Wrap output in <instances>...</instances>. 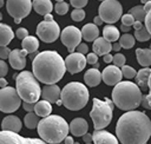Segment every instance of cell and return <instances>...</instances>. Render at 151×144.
<instances>
[{"label":"cell","instance_id":"obj_1","mask_svg":"<svg viewBox=\"0 0 151 144\" xmlns=\"http://www.w3.org/2000/svg\"><path fill=\"white\" fill-rule=\"evenodd\" d=\"M116 133L122 144H146L151 136V120L142 111H127L119 117Z\"/></svg>","mask_w":151,"mask_h":144},{"label":"cell","instance_id":"obj_2","mask_svg":"<svg viewBox=\"0 0 151 144\" xmlns=\"http://www.w3.org/2000/svg\"><path fill=\"white\" fill-rule=\"evenodd\" d=\"M32 68L39 81L46 85H54L64 77L66 64L55 51H42L33 58Z\"/></svg>","mask_w":151,"mask_h":144},{"label":"cell","instance_id":"obj_3","mask_svg":"<svg viewBox=\"0 0 151 144\" xmlns=\"http://www.w3.org/2000/svg\"><path fill=\"white\" fill-rule=\"evenodd\" d=\"M68 132L70 125L63 117L58 114H51L46 118H42L38 125L40 139L50 144H59L64 142Z\"/></svg>","mask_w":151,"mask_h":144},{"label":"cell","instance_id":"obj_4","mask_svg":"<svg viewBox=\"0 0 151 144\" xmlns=\"http://www.w3.org/2000/svg\"><path fill=\"white\" fill-rule=\"evenodd\" d=\"M142 91L132 81H120L113 87L112 102L124 111H133L142 104Z\"/></svg>","mask_w":151,"mask_h":144},{"label":"cell","instance_id":"obj_5","mask_svg":"<svg viewBox=\"0 0 151 144\" xmlns=\"http://www.w3.org/2000/svg\"><path fill=\"white\" fill-rule=\"evenodd\" d=\"M60 99L66 109L71 111H78L86 106L88 102V90L79 81H71L61 90Z\"/></svg>","mask_w":151,"mask_h":144},{"label":"cell","instance_id":"obj_6","mask_svg":"<svg viewBox=\"0 0 151 144\" xmlns=\"http://www.w3.org/2000/svg\"><path fill=\"white\" fill-rule=\"evenodd\" d=\"M15 89L20 98L26 103H38L41 96V89L39 86L38 79L29 71H22L19 74H14Z\"/></svg>","mask_w":151,"mask_h":144},{"label":"cell","instance_id":"obj_7","mask_svg":"<svg viewBox=\"0 0 151 144\" xmlns=\"http://www.w3.org/2000/svg\"><path fill=\"white\" fill-rule=\"evenodd\" d=\"M113 104L114 103L109 98H105L104 100L98 98L93 99L90 117L93 122L94 130H103L111 123L113 116Z\"/></svg>","mask_w":151,"mask_h":144},{"label":"cell","instance_id":"obj_8","mask_svg":"<svg viewBox=\"0 0 151 144\" xmlns=\"http://www.w3.org/2000/svg\"><path fill=\"white\" fill-rule=\"evenodd\" d=\"M21 98L18 94L17 89L7 86L0 90V110L5 113H12L21 105Z\"/></svg>","mask_w":151,"mask_h":144},{"label":"cell","instance_id":"obj_9","mask_svg":"<svg viewBox=\"0 0 151 144\" xmlns=\"http://www.w3.org/2000/svg\"><path fill=\"white\" fill-rule=\"evenodd\" d=\"M99 17L103 19V21L110 24L117 22L119 19H122L123 7L119 1L116 0H105L99 5Z\"/></svg>","mask_w":151,"mask_h":144},{"label":"cell","instance_id":"obj_10","mask_svg":"<svg viewBox=\"0 0 151 144\" xmlns=\"http://www.w3.org/2000/svg\"><path fill=\"white\" fill-rule=\"evenodd\" d=\"M33 8V4L29 0H7L6 9L7 13L14 18V22L19 24L22 18L27 17Z\"/></svg>","mask_w":151,"mask_h":144},{"label":"cell","instance_id":"obj_11","mask_svg":"<svg viewBox=\"0 0 151 144\" xmlns=\"http://www.w3.org/2000/svg\"><path fill=\"white\" fill-rule=\"evenodd\" d=\"M37 34L44 42H53L58 39L60 33V27L57 21H41L37 26Z\"/></svg>","mask_w":151,"mask_h":144},{"label":"cell","instance_id":"obj_12","mask_svg":"<svg viewBox=\"0 0 151 144\" xmlns=\"http://www.w3.org/2000/svg\"><path fill=\"white\" fill-rule=\"evenodd\" d=\"M83 35H81V31L76 27V26H67L63 30L61 34H60V39L61 42L67 47L70 53H74V50L81 44Z\"/></svg>","mask_w":151,"mask_h":144},{"label":"cell","instance_id":"obj_13","mask_svg":"<svg viewBox=\"0 0 151 144\" xmlns=\"http://www.w3.org/2000/svg\"><path fill=\"white\" fill-rule=\"evenodd\" d=\"M0 144H47V143L39 138L22 137L17 132L1 131L0 132Z\"/></svg>","mask_w":151,"mask_h":144},{"label":"cell","instance_id":"obj_14","mask_svg":"<svg viewBox=\"0 0 151 144\" xmlns=\"http://www.w3.org/2000/svg\"><path fill=\"white\" fill-rule=\"evenodd\" d=\"M65 64H66V70L71 74H74V73H78L84 70L85 65L87 64V60L84 54L74 52V53H70L66 57Z\"/></svg>","mask_w":151,"mask_h":144},{"label":"cell","instance_id":"obj_15","mask_svg":"<svg viewBox=\"0 0 151 144\" xmlns=\"http://www.w3.org/2000/svg\"><path fill=\"white\" fill-rule=\"evenodd\" d=\"M101 77L103 80L106 85H117L122 81V77H123V72L122 68H119L116 65H109L106 66L103 72H101Z\"/></svg>","mask_w":151,"mask_h":144},{"label":"cell","instance_id":"obj_16","mask_svg":"<svg viewBox=\"0 0 151 144\" xmlns=\"http://www.w3.org/2000/svg\"><path fill=\"white\" fill-rule=\"evenodd\" d=\"M28 53L25 50H13L9 54V65L14 68V70H22L26 66V55Z\"/></svg>","mask_w":151,"mask_h":144},{"label":"cell","instance_id":"obj_17","mask_svg":"<svg viewBox=\"0 0 151 144\" xmlns=\"http://www.w3.org/2000/svg\"><path fill=\"white\" fill-rule=\"evenodd\" d=\"M92 136L94 144H119L118 138L105 130H94Z\"/></svg>","mask_w":151,"mask_h":144},{"label":"cell","instance_id":"obj_18","mask_svg":"<svg viewBox=\"0 0 151 144\" xmlns=\"http://www.w3.org/2000/svg\"><path fill=\"white\" fill-rule=\"evenodd\" d=\"M42 100H47L50 103H57L61 98V91L58 85H46L41 91Z\"/></svg>","mask_w":151,"mask_h":144},{"label":"cell","instance_id":"obj_19","mask_svg":"<svg viewBox=\"0 0 151 144\" xmlns=\"http://www.w3.org/2000/svg\"><path fill=\"white\" fill-rule=\"evenodd\" d=\"M88 131V124L84 118H74L70 123V132L76 137H83Z\"/></svg>","mask_w":151,"mask_h":144},{"label":"cell","instance_id":"obj_20","mask_svg":"<svg viewBox=\"0 0 151 144\" xmlns=\"http://www.w3.org/2000/svg\"><path fill=\"white\" fill-rule=\"evenodd\" d=\"M21 120L19 117L17 116H13V114H9L7 117H5L2 119V123H1V129L2 131H12V132H19L21 130Z\"/></svg>","mask_w":151,"mask_h":144},{"label":"cell","instance_id":"obj_21","mask_svg":"<svg viewBox=\"0 0 151 144\" xmlns=\"http://www.w3.org/2000/svg\"><path fill=\"white\" fill-rule=\"evenodd\" d=\"M103 77H101V72L98 70V68H90L85 72L84 74V80H85V84L91 86V87H94L97 85L100 84Z\"/></svg>","mask_w":151,"mask_h":144},{"label":"cell","instance_id":"obj_22","mask_svg":"<svg viewBox=\"0 0 151 144\" xmlns=\"http://www.w3.org/2000/svg\"><path fill=\"white\" fill-rule=\"evenodd\" d=\"M93 52L98 55H105V54H109L110 51L112 50V44L110 41H107L106 39L104 38H98L94 42H93Z\"/></svg>","mask_w":151,"mask_h":144},{"label":"cell","instance_id":"obj_23","mask_svg":"<svg viewBox=\"0 0 151 144\" xmlns=\"http://www.w3.org/2000/svg\"><path fill=\"white\" fill-rule=\"evenodd\" d=\"M81 35L86 41H96L99 38V30L98 26L94 24H86L81 28Z\"/></svg>","mask_w":151,"mask_h":144},{"label":"cell","instance_id":"obj_24","mask_svg":"<svg viewBox=\"0 0 151 144\" xmlns=\"http://www.w3.org/2000/svg\"><path fill=\"white\" fill-rule=\"evenodd\" d=\"M150 74H151V68H150V67L140 68V70L137 72V76H136V84L139 86V89L146 90V89L149 87Z\"/></svg>","mask_w":151,"mask_h":144},{"label":"cell","instance_id":"obj_25","mask_svg":"<svg viewBox=\"0 0 151 144\" xmlns=\"http://www.w3.org/2000/svg\"><path fill=\"white\" fill-rule=\"evenodd\" d=\"M32 4H33V9L38 14L44 17L51 14V11L53 9V5L50 0H34Z\"/></svg>","mask_w":151,"mask_h":144},{"label":"cell","instance_id":"obj_26","mask_svg":"<svg viewBox=\"0 0 151 144\" xmlns=\"http://www.w3.org/2000/svg\"><path fill=\"white\" fill-rule=\"evenodd\" d=\"M13 38H14V33L12 28L6 24H0V45L7 46Z\"/></svg>","mask_w":151,"mask_h":144},{"label":"cell","instance_id":"obj_27","mask_svg":"<svg viewBox=\"0 0 151 144\" xmlns=\"http://www.w3.org/2000/svg\"><path fill=\"white\" fill-rule=\"evenodd\" d=\"M136 57L140 66L147 67L151 65V50L150 48H137Z\"/></svg>","mask_w":151,"mask_h":144},{"label":"cell","instance_id":"obj_28","mask_svg":"<svg viewBox=\"0 0 151 144\" xmlns=\"http://www.w3.org/2000/svg\"><path fill=\"white\" fill-rule=\"evenodd\" d=\"M34 112L37 116L46 118L48 116H51L52 112V105L50 104V102L47 100H39L38 103H35V109Z\"/></svg>","mask_w":151,"mask_h":144},{"label":"cell","instance_id":"obj_29","mask_svg":"<svg viewBox=\"0 0 151 144\" xmlns=\"http://www.w3.org/2000/svg\"><path fill=\"white\" fill-rule=\"evenodd\" d=\"M103 38L106 39L107 41L110 42H113L118 39H120V35H119V30L117 27H114L113 25H106L103 30Z\"/></svg>","mask_w":151,"mask_h":144},{"label":"cell","instance_id":"obj_30","mask_svg":"<svg viewBox=\"0 0 151 144\" xmlns=\"http://www.w3.org/2000/svg\"><path fill=\"white\" fill-rule=\"evenodd\" d=\"M21 46H22V50H25L28 54H32L39 48V40H38V38L29 35L22 40Z\"/></svg>","mask_w":151,"mask_h":144},{"label":"cell","instance_id":"obj_31","mask_svg":"<svg viewBox=\"0 0 151 144\" xmlns=\"http://www.w3.org/2000/svg\"><path fill=\"white\" fill-rule=\"evenodd\" d=\"M38 117L39 116H37L35 112H27L26 116H25V118H24V123H25L26 127L27 129H31V130L38 127V125L40 123V120L38 119Z\"/></svg>","mask_w":151,"mask_h":144},{"label":"cell","instance_id":"obj_32","mask_svg":"<svg viewBox=\"0 0 151 144\" xmlns=\"http://www.w3.org/2000/svg\"><path fill=\"white\" fill-rule=\"evenodd\" d=\"M129 13H130L131 15L134 17L136 21H140V22L145 21V19H146V14H147V13L145 12V9H144V6H142V5L132 7V8L129 11Z\"/></svg>","mask_w":151,"mask_h":144},{"label":"cell","instance_id":"obj_33","mask_svg":"<svg viewBox=\"0 0 151 144\" xmlns=\"http://www.w3.org/2000/svg\"><path fill=\"white\" fill-rule=\"evenodd\" d=\"M134 41H136L134 35L129 34V33L123 34V35L120 37V39H119V44H120V46H122L123 48H126V50L131 48V47L134 45Z\"/></svg>","mask_w":151,"mask_h":144},{"label":"cell","instance_id":"obj_34","mask_svg":"<svg viewBox=\"0 0 151 144\" xmlns=\"http://www.w3.org/2000/svg\"><path fill=\"white\" fill-rule=\"evenodd\" d=\"M134 38L138 40V41H147L150 38H151V34L150 32L147 31V28L144 26L143 28L138 30V31H134Z\"/></svg>","mask_w":151,"mask_h":144},{"label":"cell","instance_id":"obj_35","mask_svg":"<svg viewBox=\"0 0 151 144\" xmlns=\"http://www.w3.org/2000/svg\"><path fill=\"white\" fill-rule=\"evenodd\" d=\"M54 11L57 12V14L64 15V14H66L67 11H68V4L65 2V1H63V0H59V1H57L55 5H54Z\"/></svg>","mask_w":151,"mask_h":144},{"label":"cell","instance_id":"obj_36","mask_svg":"<svg viewBox=\"0 0 151 144\" xmlns=\"http://www.w3.org/2000/svg\"><path fill=\"white\" fill-rule=\"evenodd\" d=\"M149 90H150L149 94L143 96V98H142V105H143V107L151 110V74H150V79H149Z\"/></svg>","mask_w":151,"mask_h":144},{"label":"cell","instance_id":"obj_37","mask_svg":"<svg viewBox=\"0 0 151 144\" xmlns=\"http://www.w3.org/2000/svg\"><path fill=\"white\" fill-rule=\"evenodd\" d=\"M122 72H123V76L127 79H132V78H136L137 76V72L136 70L132 67V66H129V65H124L122 67Z\"/></svg>","mask_w":151,"mask_h":144},{"label":"cell","instance_id":"obj_38","mask_svg":"<svg viewBox=\"0 0 151 144\" xmlns=\"http://www.w3.org/2000/svg\"><path fill=\"white\" fill-rule=\"evenodd\" d=\"M71 18L74 21H81L85 18V11L83 8H74L71 13Z\"/></svg>","mask_w":151,"mask_h":144},{"label":"cell","instance_id":"obj_39","mask_svg":"<svg viewBox=\"0 0 151 144\" xmlns=\"http://www.w3.org/2000/svg\"><path fill=\"white\" fill-rule=\"evenodd\" d=\"M134 22H136V19H134V17L131 15L130 13L124 14V15L122 17V25H124V26L131 27V26H133Z\"/></svg>","mask_w":151,"mask_h":144},{"label":"cell","instance_id":"obj_40","mask_svg":"<svg viewBox=\"0 0 151 144\" xmlns=\"http://www.w3.org/2000/svg\"><path fill=\"white\" fill-rule=\"evenodd\" d=\"M125 61H126V58H125V55L124 54H122V53H117L116 55H113V64L116 65V66H120V67H123L124 65H125Z\"/></svg>","mask_w":151,"mask_h":144},{"label":"cell","instance_id":"obj_41","mask_svg":"<svg viewBox=\"0 0 151 144\" xmlns=\"http://www.w3.org/2000/svg\"><path fill=\"white\" fill-rule=\"evenodd\" d=\"M11 52L12 51H9V48L7 46H1L0 47V58H1V60H5V59L9 58Z\"/></svg>","mask_w":151,"mask_h":144},{"label":"cell","instance_id":"obj_42","mask_svg":"<svg viewBox=\"0 0 151 144\" xmlns=\"http://www.w3.org/2000/svg\"><path fill=\"white\" fill-rule=\"evenodd\" d=\"M15 35L19 38V39H26L27 37H29L28 35V31L26 30V28H24V27H21V28H18L17 30V32H15Z\"/></svg>","mask_w":151,"mask_h":144},{"label":"cell","instance_id":"obj_43","mask_svg":"<svg viewBox=\"0 0 151 144\" xmlns=\"http://www.w3.org/2000/svg\"><path fill=\"white\" fill-rule=\"evenodd\" d=\"M71 5L74 8H83L87 5V0H71Z\"/></svg>","mask_w":151,"mask_h":144},{"label":"cell","instance_id":"obj_44","mask_svg":"<svg viewBox=\"0 0 151 144\" xmlns=\"http://www.w3.org/2000/svg\"><path fill=\"white\" fill-rule=\"evenodd\" d=\"M86 60H87L88 64H91V65H96V64L98 63V54H96L94 52L88 53L87 57H86Z\"/></svg>","mask_w":151,"mask_h":144},{"label":"cell","instance_id":"obj_45","mask_svg":"<svg viewBox=\"0 0 151 144\" xmlns=\"http://www.w3.org/2000/svg\"><path fill=\"white\" fill-rule=\"evenodd\" d=\"M0 70H1V72H0L1 78H4V77L7 74V71H8V66H7V64L5 63V60H1V61H0Z\"/></svg>","mask_w":151,"mask_h":144},{"label":"cell","instance_id":"obj_46","mask_svg":"<svg viewBox=\"0 0 151 144\" xmlns=\"http://www.w3.org/2000/svg\"><path fill=\"white\" fill-rule=\"evenodd\" d=\"M77 52L80 53V54H84V55H85V53L88 52V47H87V45H86L85 42H81V44L77 47Z\"/></svg>","mask_w":151,"mask_h":144},{"label":"cell","instance_id":"obj_47","mask_svg":"<svg viewBox=\"0 0 151 144\" xmlns=\"http://www.w3.org/2000/svg\"><path fill=\"white\" fill-rule=\"evenodd\" d=\"M22 107L25 109V111H27V112H34V109H35V104H33V103H26V102H24L22 103Z\"/></svg>","mask_w":151,"mask_h":144},{"label":"cell","instance_id":"obj_48","mask_svg":"<svg viewBox=\"0 0 151 144\" xmlns=\"http://www.w3.org/2000/svg\"><path fill=\"white\" fill-rule=\"evenodd\" d=\"M145 27L147 28V31L150 32L151 34V9L147 12L146 14V19H145Z\"/></svg>","mask_w":151,"mask_h":144},{"label":"cell","instance_id":"obj_49","mask_svg":"<svg viewBox=\"0 0 151 144\" xmlns=\"http://www.w3.org/2000/svg\"><path fill=\"white\" fill-rule=\"evenodd\" d=\"M83 142H85V144H86V143H92V142H93V136H92L91 133L84 135V136H83Z\"/></svg>","mask_w":151,"mask_h":144},{"label":"cell","instance_id":"obj_50","mask_svg":"<svg viewBox=\"0 0 151 144\" xmlns=\"http://www.w3.org/2000/svg\"><path fill=\"white\" fill-rule=\"evenodd\" d=\"M103 60H104L106 64H110L111 61H113V55H111L110 53H109V54H105V55H103Z\"/></svg>","mask_w":151,"mask_h":144},{"label":"cell","instance_id":"obj_51","mask_svg":"<svg viewBox=\"0 0 151 144\" xmlns=\"http://www.w3.org/2000/svg\"><path fill=\"white\" fill-rule=\"evenodd\" d=\"M93 24H94L96 26H100V25L103 24V19H101L99 15H97V17L93 18Z\"/></svg>","mask_w":151,"mask_h":144},{"label":"cell","instance_id":"obj_52","mask_svg":"<svg viewBox=\"0 0 151 144\" xmlns=\"http://www.w3.org/2000/svg\"><path fill=\"white\" fill-rule=\"evenodd\" d=\"M132 27L134 28V31H138V30L143 28L144 26H143V22H140V21H136V22L133 24V26H132Z\"/></svg>","mask_w":151,"mask_h":144},{"label":"cell","instance_id":"obj_53","mask_svg":"<svg viewBox=\"0 0 151 144\" xmlns=\"http://www.w3.org/2000/svg\"><path fill=\"white\" fill-rule=\"evenodd\" d=\"M64 143H65V144H74L76 142L73 140V138H72L71 136H67V137L64 139Z\"/></svg>","mask_w":151,"mask_h":144},{"label":"cell","instance_id":"obj_54","mask_svg":"<svg viewBox=\"0 0 151 144\" xmlns=\"http://www.w3.org/2000/svg\"><path fill=\"white\" fill-rule=\"evenodd\" d=\"M0 87L1 89H6L7 87V80L5 78H1V80H0Z\"/></svg>","mask_w":151,"mask_h":144},{"label":"cell","instance_id":"obj_55","mask_svg":"<svg viewBox=\"0 0 151 144\" xmlns=\"http://www.w3.org/2000/svg\"><path fill=\"white\" fill-rule=\"evenodd\" d=\"M120 48H122V46H120L119 42H114V44L112 45V50H114V51H117V52H118Z\"/></svg>","mask_w":151,"mask_h":144},{"label":"cell","instance_id":"obj_56","mask_svg":"<svg viewBox=\"0 0 151 144\" xmlns=\"http://www.w3.org/2000/svg\"><path fill=\"white\" fill-rule=\"evenodd\" d=\"M144 9H145V12H146V13L151 9V1H146V4L144 5Z\"/></svg>","mask_w":151,"mask_h":144},{"label":"cell","instance_id":"obj_57","mask_svg":"<svg viewBox=\"0 0 151 144\" xmlns=\"http://www.w3.org/2000/svg\"><path fill=\"white\" fill-rule=\"evenodd\" d=\"M44 19H45V21H53V20H54V19H53V17H52L51 14L45 15V17H44Z\"/></svg>","mask_w":151,"mask_h":144},{"label":"cell","instance_id":"obj_58","mask_svg":"<svg viewBox=\"0 0 151 144\" xmlns=\"http://www.w3.org/2000/svg\"><path fill=\"white\" fill-rule=\"evenodd\" d=\"M120 30H122L123 32H129V31H130V27H127V26H124V25H122V26H120Z\"/></svg>","mask_w":151,"mask_h":144},{"label":"cell","instance_id":"obj_59","mask_svg":"<svg viewBox=\"0 0 151 144\" xmlns=\"http://www.w3.org/2000/svg\"><path fill=\"white\" fill-rule=\"evenodd\" d=\"M57 105H58V106H60V105H63V102H61V99L57 102Z\"/></svg>","mask_w":151,"mask_h":144},{"label":"cell","instance_id":"obj_60","mask_svg":"<svg viewBox=\"0 0 151 144\" xmlns=\"http://www.w3.org/2000/svg\"><path fill=\"white\" fill-rule=\"evenodd\" d=\"M59 144H65V143H64V142H61V143H59Z\"/></svg>","mask_w":151,"mask_h":144},{"label":"cell","instance_id":"obj_61","mask_svg":"<svg viewBox=\"0 0 151 144\" xmlns=\"http://www.w3.org/2000/svg\"><path fill=\"white\" fill-rule=\"evenodd\" d=\"M74 144H80V143H78V142H76V143H74Z\"/></svg>","mask_w":151,"mask_h":144},{"label":"cell","instance_id":"obj_62","mask_svg":"<svg viewBox=\"0 0 151 144\" xmlns=\"http://www.w3.org/2000/svg\"><path fill=\"white\" fill-rule=\"evenodd\" d=\"M86 144H92V143H86Z\"/></svg>","mask_w":151,"mask_h":144},{"label":"cell","instance_id":"obj_63","mask_svg":"<svg viewBox=\"0 0 151 144\" xmlns=\"http://www.w3.org/2000/svg\"><path fill=\"white\" fill-rule=\"evenodd\" d=\"M150 50H151V45H150Z\"/></svg>","mask_w":151,"mask_h":144}]
</instances>
